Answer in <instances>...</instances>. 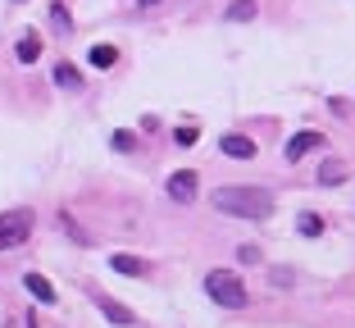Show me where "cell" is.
Returning a JSON list of instances; mask_svg holds the SVG:
<instances>
[{"label": "cell", "mask_w": 355, "mask_h": 328, "mask_svg": "<svg viewBox=\"0 0 355 328\" xmlns=\"http://www.w3.org/2000/svg\"><path fill=\"white\" fill-rule=\"evenodd\" d=\"M209 205L219 214H232V219H269L273 214V191L264 187H251V182H228V187H219L214 196H209Z\"/></svg>", "instance_id": "obj_1"}, {"label": "cell", "mask_w": 355, "mask_h": 328, "mask_svg": "<svg viewBox=\"0 0 355 328\" xmlns=\"http://www.w3.org/2000/svg\"><path fill=\"white\" fill-rule=\"evenodd\" d=\"M205 292H209V301L223 306V310H241L246 306V283H241L232 269H209L205 274Z\"/></svg>", "instance_id": "obj_2"}, {"label": "cell", "mask_w": 355, "mask_h": 328, "mask_svg": "<svg viewBox=\"0 0 355 328\" xmlns=\"http://www.w3.org/2000/svg\"><path fill=\"white\" fill-rule=\"evenodd\" d=\"M32 228H37V214H32V210H5V214H0V251L23 246L32 237Z\"/></svg>", "instance_id": "obj_3"}, {"label": "cell", "mask_w": 355, "mask_h": 328, "mask_svg": "<svg viewBox=\"0 0 355 328\" xmlns=\"http://www.w3.org/2000/svg\"><path fill=\"white\" fill-rule=\"evenodd\" d=\"M196 191H200V178L191 169H178L173 178H168V196H173L178 205H187V201H196Z\"/></svg>", "instance_id": "obj_4"}, {"label": "cell", "mask_w": 355, "mask_h": 328, "mask_svg": "<svg viewBox=\"0 0 355 328\" xmlns=\"http://www.w3.org/2000/svg\"><path fill=\"white\" fill-rule=\"evenodd\" d=\"M324 146V132H296L292 141H287V159H305L310 150Z\"/></svg>", "instance_id": "obj_5"}, {"label": "cell", "mask_w": 355, "mask_h": 328, "mask_svg": "<svg viewBox=\"0 0 355 328\" xmlns=\"http://www.w3.org/2000/svg\"><path fill=\"white\" fill-rule=\"evenodd\" d=\"M219 150H223V155H232V159H255V141L241 137V132H228V137L219 141Z\"/></svg>", "instance_id": "obj_6"}, {"label": "cell", "mask_w": 355, "mask_h": 328, "mask_svg": "<svg viewBox=\"0 0 355 328\" xmlns=\"http://www.w3.org/2000/svg\"><path fill=\"white\" fill-rule=\"evenodd\" d=\"M96 306H101V315L110 319V324H123V328H128V324H137V315H132V310H123L114 297H101V292H96Z\"/></svg>", "instance_id": "obj_7"}, {"label": "cell", "mask_w": 355, "mask_h": 328, "mask_svg": "<svg viewBox=\"0 0 355 328\" xmlns=\"http://www.w3.org/2000/svg\"><path fill=\"white\" fill-rule=\"evenodd\" d=\"M23 287H28V292H32L37 301H42V306H55V287L46 283L42 274H23Z\"/></svg>", "instance_id": "obj_8"}, {"label": "cell", "mask_w": 355, "mask_h": 328, "mask_svg": "<svg viewBox=\"0 0 355 328\" xmlns=\"http://www.w3.org/2000/svg\"><path fill=\"white\" fill-rule=\"evenodd\" d=\"M346 159H324V164H319V182H324V187H337V182H346Z\"/></svg>", "instance_id": "obj_9"}, {"label": "cell", "mask_w": 355, "mask_h": 328, "mask_svg": "<svg viewBox=\"0 0 355 328\" xmlns=\"http://www.w3.org/2000/svg\"><path fill=\"white\" fill-rule=\"evenodd\" d=\"M110 269H119V274H128V278H141L150 265L141 260V255H114V260H110Z\"/></svg>", "instance_id": "obj_10"}, {"label": "cell", "mask_w": 355, "mask_h": 328, "mask_svg": "<svg viewBox=\"0 0 355 328\" xmlns=\"http://www.w3.org/2000/svg\"><path fill=\"white\" fill-rule=\"evenodd\" d=\"M55 83H60L64 92H83V74H78L73 64H55Z\"/></svg>", "instance_id": "obj_11"}, {"label": "cell", "mask_w": 355, "mask_h": 328, "mask_svg": "<svg viewBox=\"0 0 355 328\" xmlns=\"http://www.w3.org/2000/svg\"><path fill=\"white\" fill-rule=\"evenodd\" d=\"M37 55H42V37H37V32H23V42H19V64H37Z\"/></svg>", "instance_id": "obj_12"}, {"label": "cell", "mask_w": 355, "mask_h": 328, "mask_svg": "<svg viewBox=\"0 0 355 328\" xmlns=\"http://www.w3.org/2000/svg\"><path fill=\"white\" fill-rule=\"evenodd\" d=\"M255 14H260V5H255V0H237V5L228 10V19H232V23H251Z\"/></svg>", "instance_id": "obj_13"}, {"label": "cell", "mask_w": 355, "mask_h": 328, "mask_svg": "<svg viewBox=\"0 0 355 328\" xmlns=\"http://www.w3.org/2000/svg\"><path fill=\"white\" fill-rule=\"evenodd\" d=\"M296 228H301L305 237H319V233H324V219H319V214H310V210H305L301 219H296Z\"/></svg>", "instance_id": "obj_14"}, {"label": "cell", "mask_w": 355, "mask_h": 328, "mask_svg": "<svg viewBox=\"0 0 355 328\" xmlns=\"http://www.w3.org/2000/svg\"><path fill=\"white\" fill-rule=\"evenodd\" d=\"M114 60H119L114 46H92V64H96V69H110Z\"/></svg>", "instance_id": "obj_15"}, {"label": "cell", "mask_w": 355, "mask_h": 328, "mask_svg": "<svg viewBox=\"0 0 355 328\" xmlns=\"http://www.w3.org/2000/svg\"><path fill=\"white\" fill-rule=\"evenodd\" d=\"M196 137H200V128H178V132H173V141H178V146H196Z\"/></svg>", "instance_id": "obj_16"}, {"label": "cell", "mask_w": 355, "mask_h": 328, "mask_svg": "<svg viewBox=\"0 0 355 328\" xmlns=\"http://www.w3.org/2000/svg\"><path fill=\"white\" fill-rule=\"evenodd\" d=\"M237 260H241V265H255V260H260V246H241Z\"/></svg>", "instance_id": "obj_17"}, {"label": "cell", "mask_w": 355, "mask_h": 328, "mask_svg": "<svg viewBox=\"0 0 355 328\" xmlns=\"http://www.w3.org/2000/svg\"><path fill=\"white\" fill-rule=\"evenodd\" d=\"M55 28H60V32H69V10H64V5H55Z\"/></svg>", "instance_id": "obj_18"}, {"label": "cell", "mask_w": 355, "mask_h": 328, "mask_svg": "<svg viewBox=\"0 0 355 328\" xmlns=\"http://www.w3.org/2000/svg\"><path fill=\"white\" fill-rule=\"evenodd\" d=\"M114 146H119V150H132L137 137H132V132H114Z\"/></svg>", "instance_id": "obj_19"}, {"label": "cell", "mask_w": 355, "mask_h": 328, "mask_svg": "<svg viewBox=\"0 0 355 328\" xmlns=\"http://www.w3.org/2000/svg\"><path fill=\"white\" fill-rule=\"evenodd\" d=\"M28 328H37V315H28Z\"/></svg>", "instance_id": "obj_20"}]
</instances>
